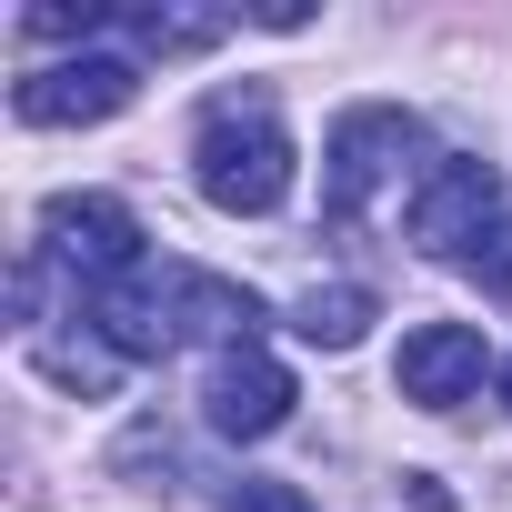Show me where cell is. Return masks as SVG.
Instances as JSON below:
<instances>
[{
    "mask_svg": "<svg viewBox=\"0 0 512 512\" xmlns=\"http://www.w3.org/2000/svg\"><path fill=\"white\" fill-rule=\"evenodd\" d=\"M191 181H201L211 211H241V221L282 211V191H292L282 101L272 91H211L201 101V131H191Z\"/></svg>",
    "mask_w": 512,
    "mask_h": 512,
    "instance_id": "cell-1",
    "label": "cell"
},
{
    "mask_svg": "<svg viewBox=\"0 0 512 512\" xmlns=\"http://www.w3.org/2000/svg\"><path fill=\"white\" fill-rule=\"evenodd\" d=\"M422 151V121L412 111H392V101H362V111H342L332 121V141H322V211L332 221H362L372 211V191L382 181H402V161Z\"/></svg>",
    "mask_w": 512,
    "mask_h": 512,
    "instance_id": "cell-2",
    "label": "cell"
},
{
    "mask_svg": "<svg viewBox=\"0 0 512 512\" xmlns=\"http://www.w3.org/2000/svg\"><path fill=\"white\" fill-rule=\"evenodd\" d=\"M41 241H51L61 272H91V292L121 282V272H141V221H131V201H111V191H61V201H41Z\"/></svg>",
    "mask_w": 512,
    "mask_h": 512,
    "instance_id": "cell-3",
    "label": "cell"
},
{
    "mask_svg": "<svg viewBox=\"0 0 512 512\" xmlns=\"http://www.w3.org/2000/svg\"><path fill=\"white\" fill-rule=\"evenodd\" d=\"M131 91H141V71L111 61V51H91V61H51V71H31V81L11 91V111H21L31 131H71V121H111V111H131Z\"/></svg>",
    "mask_w": 512,
    "mask_h": 512,
    "instance_id": "cell-4",
    "label": "cell"
},
{
    "mask_svg": "<svg viewBox=\"0 0 512 512\" xmlns=\"http://www.w3.org/2000/svg\"><path fill=\"white\" fill-rule=\"evenodd\" d=\"M502 211V171L492 161H432V181L412 191V241L422 251H472Z\"/></svg>",
    "mask_w": 512,
    "mask_h": 512,
    "instance_id": "cell-5",
    "label": "cell"
},
{
    "mask_svg": "<svg viewBox=\"0 0 512 512\" xmlns=\"http://www.w3.org/2000/svg\"><path fill=\"white\" fill-rule=\"evenodd\" d=\"M201 402H211V432L262 442V432H282V422H292V372H282L272 352H251V342H241V352H221V362H211V392H201Z\"/></svg>",
    "mask_w": 512,
    "mask_h": 512,
    "instance_id": "cell-6",
    "label": "cell"
},
{
    "mask_svg": "<svg viewBox=\"0 0 512 512\" xmlns=\"http://www.w3.org/2000/svg\"><path fill=\"white\" fill-rule=\"evenodd\" d=\"M392 382H402V402H422V412H452V402L482 382V332H472V322H422V332L402 342Z\"/></svg>",
    "mask_w": 512,
    "mask_h": 512,
    "instance_id": "cell-7",
    "label": "cell"
},
{
    "mask_svg": "<svg viewBox=\"0 0 512 512\" xmlns=\"http://www.w3.org/2000/svg\"><path fill=\"white\" fill-rule=\"evenodd\" d=\"M171 322H181V332H201V342H221V352H241V342H251V322H262V302H251L241 282L181 272V282H171Z\"/></svg>",
    "mask_w": 512,
    "mask_h": 512,
    "instance_id": "cell-8",
    "label": "cell"
},
{
    "mask_svg": "<svg viewBox=\"0 0 512 512\" xmlns=\"http://www.w3.org/2000/svg\"><path fill=\"white\" fill-rule=\"evenodd\" d=\"M362 322H372V292H362V282L302 292V312H292V332H302L312 352H352V342H362Z\"/></svg>",
    "mask_w": 512,
    "mask_h": 512,
    "instance_id": "cell-9",
    "label": "cell"
},
{
    "mask_svg": "<svg viewBox=\"0 0 512 512\" xmlns=\"http://www.w3.org/2000/svg\"><path fill=\"white\" fill-rule=\"evenodd\" d=\"M31 362H41L61 392H111V382H121V352H111L101 332H81V342H31Z\"/></svg>",
    "mask_w": 512,
    "mask_h": 512,
    "instance_id": "cell-10",
    "label": "cell"
},
{
    "mask_svg": "<svg viewBox=\"0 0 512 512\" xmlns=\"http://www.w3.org/2000/svg\"><path fill=\"white\" fill-rule=\"evenodd\" d=\"M131 31H141L151 51H211L231 21H221V11H131Z\"/></svg>",
    "mask_w": 512,
    "mask_h": 512,
    "instance_id": "cell-11",
    "label": "cell"
},
{
    "mask_svg": "<svg viewBox=\"0 0 512 512\" xmlns=\"http://www.w3.org/2000/svg\"><path fill=\"white\" fill-rule=\"evenodd\" d=\"M462 262H472V282H482L492 302H512V221H492V231L462 251Z\"/></svg>",
    "mask_w": 512,
    "mask_h": 512,
    "instance_id": "cell-12",
    "label": "cell"
},
{
    "mask_svg": "<svg viewBox=\"0 0 512 512\" xmlns=\"http://www.w3.org/2000/svg\"><path fill=\"white\" fill-rule=\"evenodd\" d=\"M111 11H91V0H81V11H71V0H41V11H21V31L31 41H91Z\"/></svg>",
    "mask_w": 512,
    "mask_h": 512,
    "instance_id": "cell-13",
    "label": "cell"
},
{
    "mask_svg": "<svg viewBox=\"0 0 512 512\" xmlns=\"http://www.w3.org/2000/svg\"><path fill=\"white\" fill-rule=\"evenodd\" d=\"M221 512H312V492H302V482H241Z\"/></svg>",
    "mask_w": 512,
    "mask_h": 512,
    "instance_id": "cell-14",
    "label": "cell"
},
{
    "mask_svg": "<svg viewBox=\"0 0 512 512\" xmlns=\"http://www.w3.org/2000/svg\"><path fill=\"white\" fill-rule=\"evenodd\" d=\"M502 402H512V372H502Z\"/></svg>",
    "mask_w": 512,
    "mask_h": 512,
    "instance_id": "cell-15",
    "label": "cell"
}]
</instances>
